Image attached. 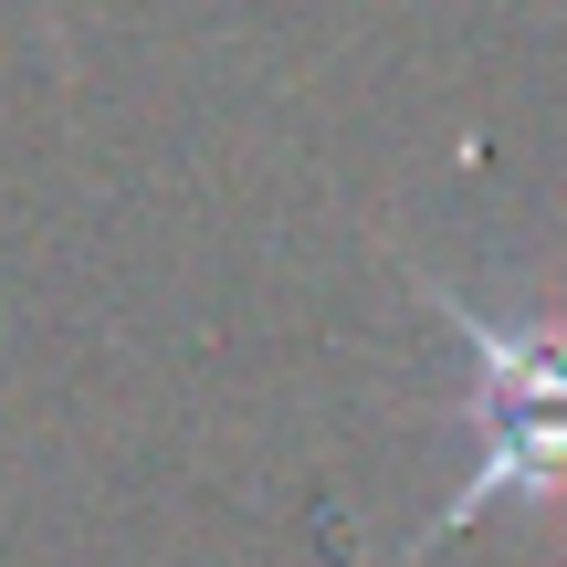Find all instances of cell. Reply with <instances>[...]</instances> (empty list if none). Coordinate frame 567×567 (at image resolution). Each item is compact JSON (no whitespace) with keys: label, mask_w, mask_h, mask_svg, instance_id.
Segmentation results:
<instances>
[{"label":"cell","mask_w":567,"mask_h":567,"mask_svg":"<svg viewBox=\"0 0 567 567\" xmlns=\"http://www.w3.org/2000/svg\"><path fill=\"white\" fill-rule=\"evenodd\" d=\"M421 305L463 337L473 358V473L421 536H410L400 567H421L431 547H452L463 526H484L494 505H526V515H557L567 505V316L526 305V316H494V305L452 295L442 274H421Z\"/></svg>","instance_id":"cell-1"}]
</instances>
